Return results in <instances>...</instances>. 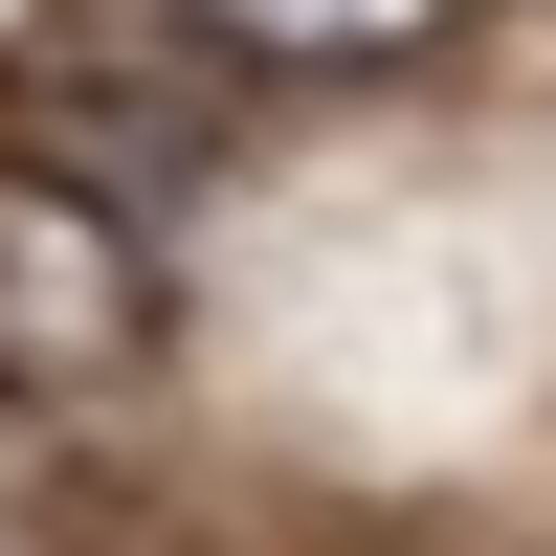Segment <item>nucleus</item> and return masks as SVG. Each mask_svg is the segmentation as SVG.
<instances>
[{"label":"nucleus","instance_id":"obj_1","mask_svg":"<svg viewBox=\"0 0 556 556\" xmlns=\"http://www.w3.org/2000/svg\"><path fill=\"white\" fill-rule=\"evenodd\" d=\"M134 334H156L134 223L0 156V401H89V379H134Z\"/></svg>","mask_w":556,"mask_h":556},{"label":"nucleus","instance_id":"obj_2","mask_svg":"<svg viewBox=\"0 0 556 556\" xmlns=\"http://www.w3.org/2000/svg\"><path fill=\"white\" fill-rule=\"evenodd\" d=\"M201 67H379V45H445V0H156Z\"/></svg>","mask_w":556,"mask_h":556}]
</instances>
